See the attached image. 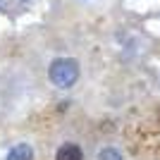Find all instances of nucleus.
<instances>
[{
	"mask_svg": "<svg viewBox=\"0 0 160 160\" xmlns=\"http://www.w3.org/2000/svg\"><path fill=\"white\" fill-rule=\"evenodd\" d=\"M48 77H50V81H53L55 86L69 88L74 81L79 79V62L69 60V58H60V60H55L53 65H50Z\"/></svg>",
	"mask_w": 160,
	"mask_h": 160,
	"instance_id": "f257e3e1",
	"label": "nucleus"
},
{
	"mask_svg": "<svg viewBox=\"0 0 160 160\" xmlns=\"http://www.w3.org/2000/svg\"><path fill=\"white\" fill-rule=\"evenodd\" d=\"M33 158V151L29 143H17V146L7 153V160H31Z\"/></svg>",
	"mask_w": 160,
	"mask_h": 160,
	"instance_id": "7ed1b4c3",
	"label": "nucleus"
},
{
	"mask_svg": "<svg viewBox=\"0 0 160 160\" xmlns=\"http://www.w3.org/2000/svg\"><path fill=\"white\" fill-rule=\"evenodd\" d=\"M24 2H27V0H24Z\"/></svg>",
	"mask_w": 160,
	"mask_h": 160,
	"instance_id": "39448f33",
	"label": "nucleus"
},
{
	"mask_svg": "<svg viewBox=\"0 0 160 160\" xmlns=\"http://www.w3.org/2000/svg\"><path fill=\"white\" fill-rule=\"evenodd\" d=\"M98 160H122V155H120V151H115V148H103Z\"/></svg>",
	"mask_w": 160,
	"mask_h": 160,
	"instance_id": "20e7f679",
	"label": "nucleus"
},
{
	"mask_svg": "<svg viewBox=\"0 0 160 160\" xmlns=\"http://www.w3.org/2000/svg\"><path fill=\"white\" fill-rule=\"evenodd\" d=\"M55 160H84V153L77 143H65V146L58 148V155Z\"/></svg>",
	"mask_w": 160,
	"mask_h": 160,
	"instance_id": "f03ea898",
	"label": "nucleus"
}]
</instances>
